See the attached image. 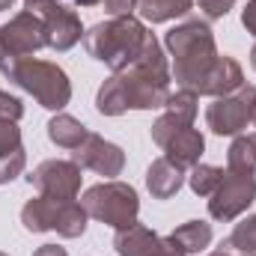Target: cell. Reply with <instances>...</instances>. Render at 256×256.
Listing matches in <instances>:
<instances>
[{
	"label": "cell",
	"instance_id": "obj_1",
	"mask_svg": "<svg viewBox=\"0 0 256 256\" xmlns=\"http://www.w3.org/2000/svg\"><path fill=\"white\" fill-rule=\"evenodd\" d=\"M170 66L155 33L146 36V45L134 63L114 72L96 92V110L102 116H122L128 110L164 108L170 98Z\"/></svg>",
	"mask_w": 256,
	"mask_h": 256
},
{
	"label": "cell",
	"instance_id": "obj_2",
	"mask_svg": "<svg viewBox=\"0 0 256 256\" xmlns=\"http://www.w3.org/2000/svg\"><path fill=\"white\" fill-rule=\"evenodd\" d=\"M164 45L173 57V78L182 90H191L196 96H206L220 57L218 54V45H214V33L206 21L191 18V21H182L176 24L173 30H167L164 36Z\"/></svg>",
	"mask_w": 256,
	"mask_h": 256
},
{
	"label": "cell",
	"instance_id": "obj_3",
	"mask_svg": "<svg viewBox=\"0 0 256 256\" xmlns=\"http://www.w3.org/2000/svg\"><path fill=\"white\" fill-rule=\"evenodd\" d=\"M146 36L149 30L143 27V21H137L134 15H120L92 24L84 33V48L92 60L110 66L114 72H122L140 57Z\"/></svg>",
	"mask_w": 256,
	"mask_h": 256
},
{
	"label": "cell",
	"instance_id": "obj_4",
	"mask_svg": "<svg viewBox=\"0 0 256 256\" xmlns=\"http://www.w3.org/2000/svg\"><path fill=\"white\" fill-rule=\"evenodd\" d=\"M0 74L30 92L45 110H63L72 102V80L57 63L30 60V57H6L0 54Z\"/></svg>",
	"mask_w": 256,
	"mask_h": 256
},
{
	"label": "cell",
	"instance_id": "obj_5",
	"mask_svg": "<svg viewBox=\"0 0 256 256\" xmlns=\"http://www.w3.org/2000/svg\"><path fill=\"white\" fill-rule=\"evenodd\" d=\"M80 206L86 208L90 218L114 226V230H128L137 224V214H140V196L137 191L126 185V182H116V179H108V182H98L92 188L84 191Z\"/></svg>",
	"mask_w": 256,
	"mask_h": 256
},
{
	"label": "cell",
	"instance_id": "obj_6",
	"mask_svg": "<svg viewBox=\"0 0 256 256\" xmlns=\"http://www.w3.org/2000/svg\"><path fill=\"white\" fill-rule=\"evenodd\" d=\"M254 110H256V86L242 84L236 92L212 98V104L206 108V128L218 137H238L254 122Z\"/></svg>",
	"mask_w": 256,
	"mask_h": 256
},
{
	"label": "cell",
	"instance_id": "obj_7",
	"mask_svg": "<svg viewBox=\"0 0 256 256\" xmlns=\"http://www.w3.org/2000/svg\"><path fill=\"white\" fill-rule=\"evenodd\" d=\"M24 9L39 15L45 24V36H48V48L54 51H68L84 39V27H80V15L74 9H68L57 0H24Z\"/></svg>",
	"mask_w": 256,
	"mask_h": 256
},
{
	"label": "cell",
	"instance_id": "obj_8",
	"mask_svg": "<svg viewBox=\"0 0 256 256\" xmlns=\"http://www.w3.org/2000/svg\"><path fill=\"white\" fill-rule=\"evenodd\" d=\"M254 200H256V176L226 170L220 185L208 196V214L220 224H230V220L242 218L254 206Z\"/></svg>",
	"mask_w": 256,
	"mask_h": 256
},
{
	"label": "cell",
	"instance_id": "obj_9",
	"mask_svg": "<svg viewBox=\"0 0 256 256\" xmlns=\"http://www.w3.org/2000/svg\"><path fill=\"white\" fill-rule=\"evenodd\" d=\"M48 48V36H45V24L39 15L33 12H18L9 24L0 27V54L6 57H30L36 51Z\"/></svg>",
	"mask_w": 256,
	"mask_h": 256
},
{
	"label": "cell",
	"instance_id": "obj_10",
	"mask_svg": "<svg viewBox=\"0 0 256 256\" xmlns=\"http://www.w3.org/2000/svg\"><path fill=\"white\" fill-rule=\"evenodd\" d=\"M30 185L45 196H57V200H78L80 194V167L68 158H48L42 161L30 176Z\"/></svg>",
	"mask_w": 256,
	"mask_h": 256
},
{
	"label": "cell",
	"instance_id": "obj_11",
	"mask_svg": "<svg viewBox=\"0 0 256 256\" xmlns=\"http://www.w3.org/2000/svg\"><path fill=\"white\" fill-rule=\"evenodd\" d=\"M72 161H74L80 170H92L96 176L114 179V176H120L122 167H126V152H122L116 143L104 140L102 134L90 131V134L84 137V143L72 152Z\"/></svg>",
	"mask_w": 256,
	"mask_h": 256
},
{
	"label": "cell",
	"instance_id": "obj_12",
	"mask_svg": "<svg viewBox=\"0 0 256 256\" xmlns=\"http://www.w3.org/2000/svg\"><path fill=\"white\" fill-rule=\"evenodd\" d=\"M196 104H200V96L191 92V90L179 86L176 92H170V98L164 104V114L152 126V140L164 149L182 128H191L194 120H196Z\"/></svg>",
	"mask_w": 256,
	"mask_h": 256
},
{
	"label": "cell",
	"instance_id": "obj_13",
	"mask_svg": "<svg viewBox=\"0 0 256 256\" xmlns=\"http://www.w3.org/2000/svg\"><path fill=\"white\" fill-rule=\"evenodd\" d=\"M114 250L120 256H185V250L170 236H158L140 220L128 230H116Z\"/></svg>",
	"mask_w": 256,
	"mask_h": 256
},
{
	"label": "cell",
	"instance_id": "obj_14",
	"mask_svg": "<svg viewBox=\"0 0 256 256\" xmlns=\"http://www.w3.org/2000/svg\"><path fill=\"white\" fill-rule=\"evenodd\" d=\"M185 179H188L185 170L176 167V164L167 161V158H155V161L149 164V170H146V188H149V194H152L155 200H170V196H176V194L182 191Z\"/></svg>",
	"mask_w": 256,
	"mask_h": 256
},
{
	"label": "cell",
	"instance_id": "obj_15",
	"mask_svg": "<svg viewBox=\"0 0 256 256\" xmlns=\"http://www.w3.org/2000/svg\"><path fill=\"white\" fill-rule=\"evenodd\" d=\"M202 152H206V137L196 131V128H182L167 146H164V158L167 161H173L176 167H182V170H191L194 164H200V158H202Z\"/></svg>",
	"mask_w": 256,
	"mask_h": 256
},
{
	"label": "cell",
	"instance_id": "obj_16",
	"mask_svg": "<svg viewBox=\"0 0 256 256\" xmlns=\"http://www.w3.org/2000/svg\"><path fill=\"white\" fill-rule=\"evenodd\" d=\"M86 134H90V128L84 126L80 120H74L72 114H57L48 122V140L54 146H60V149H68V152H74L84 143Z\"/></svg>",
	"mask_w": 256,
	"mask_h": 256
},
{
	"label": "cell",
	"instance_id": "obj_17",
	"mask_svg": "<svg viewBox=\"0 0 256 256\" xmlns=\"http://www.w3.org/2000/svg\"><path fill=\"white\" fill-rule=\"evenodd\" d=\"M194 9V0H137V12L149 24H164L173 18H182Z\"/></svg>",
	"mask_w": 256,
	"mask_h": 256
},
{
	"label": "cell",
	"instance_id": "obj_18",
	"mask_svg": "<svg viewBox=\"0 0 256 256\" xmlns=\"http://www.w3.org/2000/svg\"><path fill=\"white\" fill-rule=\"evenodd\" d=\"M170 238L185 250V256L200 254V250H206L212 244V224H206V220H188V224L176 226L170 232Z\"/></svg>",
	"mask_w": 256,
	"mask_h": 256
},
{
	"label": "cell",
	"instance_id": "obj_19",
	"mask_svg": "<svg viewBox=\"0 0 256 256\" xmlns=\"http://www.w3.org/2000/svg\"><path fill=\"white\" fill-rule=\"evenodd\" d=\"M226 170L256 176V134H238L226 152Z\"/></svg>",
	"mask_w": 256,
	"mask_h": 256
},
{
	"label": "cell",
	"instance_id": "obj_20",
	"mask_svg": "<svg viewBox=\"0 0 256 256\" xmlns=\"http://www.w3.org/2000/svg\"><path fill=\"white\" fill-rule=\"evenodd\" d=\"M220 250H226L232 256L256 254V214L244 218L242 224H236V230L220 242Z\"/></svg>",
	"mask_w": 256,
	"mask_h": 256
},
{
	"label": "cell",
	"instance_id": "obj_21",
	"mask_svg": "<svg viewBox=\"0 0 256 256\" xmlns=\"http://www.w3.org/2000/svg\"><path fill=\"white\" fill-rule=\"evenodd\" d=\"M224 167H214V164H194L191 173H188V185H191V191L196 196H212L214 188L220 185V179H224Z\"/></svg>",
	"mask_w": 256,
	"mask_h": 256
},
{
	"label": "cell",
	"instance_id": "obj_22",
	"mask_svg": "<svg viewBox=\"0 0 256 256\" xmlns=\"http://www.w3.org/2000/svg\"><path fill=\"white\" fill-rule=\"evenodd\" d=\"M24 164H27L24 149H18L12 155H0V185H9L12 179H18L24 173Z\"/></svg>",
	"mask_w": 256,
	"mask_h": 256
},
{
	"label": "cell",
	"instance_id": "obj_23",
	"mask_svg": "<svg viewBox=\"0 0 256 256\" xmlns=\"http://www.w3.org/2000/svg\"><path fill=\"white\" fill-rule=\"evenodd\" d=\"M18 149H24L18 122L0 120V155H12V152H18Z\"/></svg>",
	"mask_w": 256,
	"mask_h": 256
},
{
	"label": "cell",
	"instance_id": "obj_24",
	"mask_svg": "<svg viewBox=\"0 0 256 256\" xmlns=\"http://www.w3.org/2000/svg\"><path fill=\"white\" fill-rule=\"evenodd\" d=\"M194 3L200 6V12H202V18H206V21L226 18V15H230V9L236 6V0H194Z\"/></svg>",
	"mask_w": 256,
	"mask_h": 256
},
{
	"label": "cell",
	"instance_id": "obj_25",
	"mask_svg": "<svg viewBox=\"0 0 256 256\" xmlns=\"http://www.w3.org/2000/svg\"><path fill=\"white\" fill-rule=\"evenodd\" d=\"M24 116V104H21V98L18 96H9L6 90H0V120H12V122H18Z\"/></svg>",
	"mask_w": 256,
	"mask_h": 256
},
{
	"label": "cell",
	"instance_id": "obj_26",
	"mask_svg": "<svg viewBox=\"0 0 256 256\" xmlns=\"http://www.w3.org/2000/svg\"><path fill=\"white\" fill-rule=\"evenodd\" d=\"M102 3H104V9H108V15H110V18L131 15V12L137 9V0H102Z\"/></svg>",
	"mask_w": 256,
	"mask_h": 256
},
{
	"label": "cell",
	"instance_id": "obj_27",
	"mask_svg": "<svg viewBox=\"0 0 256 256\" xmlns=\"http://www.w3.org/2000/svg\"><path fill=\"white\" fill-rule=\"evenodd\" d=\"M242 24H244V30L256 36V0H250L248 6H244V12H242Z\"/></svg>",
	"mask_w": 256,
	"mask_h": 256
},
{
	"label": "cell",
	"instance_id": "obj_28",
	"mask_svg": "<svg viewBox=\"0 0 256 256\" xmlns=\"http://www.w3.org/2000/svg\"><path fill=\"white\" fill-rule=\"evenodd\" d=\"M33 256H68V254H66V248H60V244H42V248H36Z\"/></svg>",
	"mask_w": 256,
	"mask_h": 256
},
{
	"label": "cell",
	"instance_id": "obj_29",
	"mask_svg": "<svg viewBox=\"0 0 256 256\" xmlns=\"http://www.w3.org/2000/svg\"><path fill=\"white\" fill-rule=\"evenodd\" d=\"M74 6H84V9H90V6H98L102 0H72Z\"/></svg>",
	"mask_w": 256,
	"mask_h": 256
},
{
	"label": "cell",
	"instance_id": "obj_30",
	"mask_svg": "<svg viewBox=\"0 0 256 256\" xmlns=\"http://www.w3.org/2000/svg\"><path fill=\"white\" fill-rule=\"evenodd\" d=\"M15 6V0H0V12H6V9H12Z\"/></svg>",
	"mask_w": 256,
	"mask_h": 256
},
{
	"label": "cell",
	"instance_id": "obj_31",
	"mask_svg": "<svg viewBox=\"0 0 256 256\" xmlns=\"http://www.w3.org/2000/svg\"><path fill=\"white\" fill-rule=\"evenodd\" d=\"M250 66H254V72H256V42H254V48H250Z\"/></svg>",
	"mask_w": 256,
	"mask_h": 256
},
{
	"label": "cell",
	"instance_id": "obj_32",
	"mask_svg": "<svg viewBox=\"0 0 256 256\" xmlns=\"http://www.w3.org/2000/svg\"><path fill=\"white\" fill-rule=\"evenodd\" d=\"M208 256H232V254H226V250H220V248H218L214 254H208Z\"/></svg>",
	"mask_w": 256,
	"mask_h": 256
},
{
	"label": "cell",
	"instance_id": "obj_33",
	"mask_svg": "<svg viewBox=\"0 0 256 256\" xmlns=\"http://www.w3.org/2000/svg\"><path fill=\"white\" fill-rule=\"evenodd\" d=\"M250 126H254V134H256V110H254V122H250Z\"/></svg>",
	"mask_w": 256,
	"mask_h": 256
},
{
	"label": "cell",
	"instance_id": "obj_34",
	"mask_svg": "<svg viewBox=\"0 0 256 256\" xmlns=\"http://www.w3.org/2000/svg\"><path fill=\"white\" fill-rule=\"evenodd\" d=\"M0 256H9V254H3V250H0Z\"/></svg>",
	"mask_w": 256,
	"mask_h": 256
},
{
	"label": "cell",
	"instance_id": "obj_35",
	"mask_svg": "<svg viewBox=\"0 0 256 256\" xmlns=\"http://www.w3.org/2000/svg\"><path fill=\"white\" fill-rule=\"evenodd\" d=\"M248 256H256V254H248Z\"/></svg>",
	"mask_w": 256,
	"mask_h": 256
}]
</instances>
